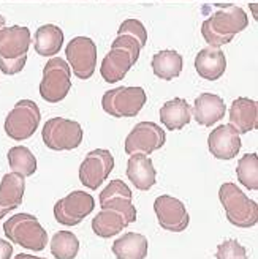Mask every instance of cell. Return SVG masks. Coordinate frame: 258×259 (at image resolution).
<instances>
[{
    "mask_svg": "<svg viewBox=\"0 0 258 259\" xmlns=\"http://www.w3.org/2000/svg\"><path fill=\"white\" fill-rule=\"evenodd\" d=\"M247 25L249 18L246 11L236 5H225L203 22L201 35L211 48H220L228 45L235 35L247 29Z\"/></svg>",
    "mask_w": 258,
    "mask_h": 259,
    "instance_id": "1",
    "label": "cell"
},
{
    "mask_svg": "<svg viewBox=\"0 0 258 259\" xmlns=\"http://www.w3.org/2000/svg\"><path fill=\"white\" fill-rule=\"evenodd\" d=\"M218 199L225 209L227 220L233 226L247 229L256 225L258 205L241 188H238V185L231 182L224 184L218 190Z\"/></svg>",
    "mask_w": 258,
    "mask_h": 259,
    "instance_id": "2",
    "label": "cell"
},
{
    "mask_svg": "<svg viewBox=\"0 0 258 259\" xmlns=\"http://www.w3.org/2000/svg\"><path fill=\"white\" fill-rule=\"evenodd\" d=\"M4 232L11 243L32 251L46 248L48 232L40 225L38 218L30 213H16L4 223Z\"/></svg>",
    "mask_w": 258,
    "mask_h": 259,
    "instance_id": "3",
    "label": "cell"
},
{
    "mask_svg": "<svg viewBox=\"0 0 258 259\" xmlns=\"http://www.w3.org/2000/svg\"><path fill=\"white\" fill-rule=\"evenodd\" d=\"M146 92L143 87H118L105 92L101 108L111 117H135L146 105Z\"/></svg>",
    "mask_w": 258,
    "mask_h": 259,
    "instance_id": "4",
    "label": "cell"
},
{
    "mask_svg": "<svg viewBox=\"0 0 258 259\" xmlns=\"http://www.w3.org/2000/svg\"><path fill=\"white\" fill-rule=\"evenodd\" d=\"M83 128L78 122L63 117L49 119L42 130L45 146L56 152L78 149L83 142Z\"/></svg>",
    "mask_w": 258,
    "mask_h": 259,
    "instance_id": "5",
    "label": "cell"
},
{
    "mask_svg": "<svg viewBox=\"0 0 258 259\" xmlns=\"http://www.w3.org/2000/svg\"><path fill=\"white\" fill-rule=\"evenodd\" d=\"M71 89L70 65L60 59H49L43 68V79L40 82V95L48 103H59L65 98Z\"/></svg>",
    "mask_w": 258,
    "mask_h": 259,
    "instance_id": "6",
    "label": "cell"
},
{
    "mask_svg": "<svg viewBox=\"0 0 258 259\" xmlns=\"http://www.w3.org/2000/svg\"><path fill=\"white\" fill-rule=\"evenodd\" d=\"M42 120L40 108L32 100H21L5 119V133L15 141H25L33 136Z\"/></svg>",
    "mask_w": 258,
    "mask_h": 259,
    "instance_id": "7",
    "label": "cell"
},
{
    "mask_svg": "<svg viewBox=\"0 0 258 259\" xmlns=\"http://www.w3.org/2000/svg\"><path fill=\"white\" fill-rule=\"evenodd\" d=\"M166 133L160 125L154 122H139L133 126V130L125 138V153H144L151 155L165 146Z\"/></svg>",
    "mask_w": 258,
    "mask_h": 259,
    "instance_id": "8",
    "label": "cell"
},
{
    "mask_svg": "<svg viewBox=\"0 0 258 259\" xmlns=\"http://www.w3.org/2000/svg\"><path fill=\"white\" fill-rule=\"evenodd\" d=\"M95 199L86 191H73L62 198L54 205V218L63 226H76L92 213Z\"/></svg>",
    "mask_w": 258,
    "mask_h": 259,
    "instance_id": "9",
    "label": "cell"
},
{
    "mask_svg": "<svg viewBox=\"0 0 258 259\" xmlns=\"http://www.w3.org/2000/svg\"><path fill=\"white\" fill-rule=\"evenodd\" d=\"M70 70L80 79H89L97 67V46L89 36H76L65 48Z\"/></svg>",
    "mask_w": 258,
    "mask_h": 259,
    "instance_id": "10",
    "label": "cell"
},
{
    "mask_svg": "<svg viewBox=\"0 0 258 259\" xmlns=\"http://www.w3.org/2000/svg\"><path fill=\"white\" fill-rule=\"evenodd\" d=\"M114 169V157L106 149H95L86 155L80 166V180L89 190H98Z\"/></svg>",
    "mask_w": 258,
    "mask_h": 259,
    "instance_id": "11",
    "label": "cell"
},
{
    "mask_svg": "<svg viewBox=\"0 0 258 259\" xmlns=\"http://www.w3.org/2000/svg\"><path fill=\"white\" fill-rule=\"evenodd\" d=\"M154 212L157 215V222L162 229L170 232H182L190 223V215L186 205L177 198L170 194H162L154 202Z\"/></svg>",
    "mask_w": 258,
    "mask_h": 259,
    "instance_id": "12",
    "label": "cell"
},
{
    "mask_svg": "<svg viewBox=\"0 0 258 259\" xmlns=\"http://www.w3.org/2000/svg\"><path fill=\"white\" fill-rule=\"evenodd\" d=\"M241 135L230 123L217 126L208 138V147L217 160H233L241 150Z\"/></svg>",
    "mask_w": 258,
    "mask_h": 259,
    "instance_id": "13",
    "label": "cell"
},
{
    "mask_svg": "<svg viewBox=\"0 0 258 259\" xmlns=\"http://www.w3.org/2000/svg\"><path fill=\"white\" fill-rule=\"evenodd\" d=\"M30 46V30L21 25L0 29V57L18 59L27 56Z\"/></svg>",
    "mask_w": 258,
    "mask_h": 259,
    "instance_id": "14",
    "label": "cell"
},
{
    "mask_svg": "<svg viewBox=\"0 0 258 259\" xmlns=\"http://www.w3.org/2000/svg\"><path fill=\"white\" fill-rule=\"evenodd\" d=\"M127 177L132 185L139 191H148L156 185V167L151 157L144 153H133L130 155L127 163Z\"/></svg>",
    "mask_w": 258,
    "mask_h": 259,
    "instance_id": "15",
    "label": "cell"
},
{
    "mask_svg": "<svg viewBox=\"0 0 258 259\" xmlns=\"http://www.w3.org/2000/svg\"><path fill=\"white\" fill-rule=\"evenodd\" d=\"M225 112L227 108L220 97L214 94H201L193 103L192 117L203 126H212L225 117Z\"/></svg>",
    "mask_w": 258,
    "mask_h": 259,
    "instance_id": "16",
    "label": "cell"
},
{
    "mask_svg": "<svg viewBox=\"0 0 258 259\" xmlns=\"http://www.w3.org/2000/svg\"><path fill=\"white\" fill-rule=\"evenodd\" d=\"M25 191V177L8 172L0 180V218H5L7 213L16 210L22 204Z\"/></svg>",
    "mask_w": 258,
    "mask_h": 259,
    "instance_id": "17",
    "label": "cell"
},
{
    "mask_svg": "<svg viewBox=\"0 0 258 259\" xmlns=\"http://www.w3.org/2000/svg\"><path fill=\"white\" fill-rule=\"evenodd\" d=\"M230 125L235 126L239 135H246L256 128L258 105L255 100L239 97L230 106Z\"/></svg>",
    "mask_w": 258,
    "mask_h": 259,
    "instance_id": "18",
    "label": "cell"
},
{
    "mask_svg": "<svg viewBox=\"0 0 258 259\" xmlns=\"http://www.w3.org/2000/svg\"><path fill=\"white\" fill-rule=\"evenodd\" d=\"M197 73L208 81H217L227 70V57L220 48H204L195 57Z\"/></svg>",
    "mask_w": 258,
    "mask_h": 259,
    "instance_id": "19",
    "label": "cell"
},
{
    "mask_svg": "<svg viewBox=\"0 0 258 259\" xmlns=\"http://www.w3.org/2000/svg\"><path fill=\"white\" fill-rule=\"evenodd\" d=\"M133 65L135 63L127 51L119 49V48H111V51L105 56V59L101 60L100 74L106 82L113 84V82L124 79L125 74L130 71Z\"/></svg>",
    "mask_w": 258,
    "mask_h": 259,
    "instance_id": "20",
    "label": "cell"
},
{
    "mask_svg": "<svg viewBox=\"0 0 258 259\" xmlns=\"http://www.w3.org/2000/svg\"><path fill=\"white\" fill-rule=\"evenodd\" d=\"M160 120L166 130L177 132L192 120V106L184 98H174L166 101L160 108Z\"/></svg>",
    "mask_w": 258,
    "mask_h": 259,
    "instance_id": "21",
    "label": "cell"
},
{
    "mask_svg": "<svg viewBox=\"0 0 258 259\" xmlns=\"http://www.w3.org/2000/svg\"><path fill=\"white\" fill-rule=\"evenodd\" d=\"M149 242L138 232H127L113 243V253L118 259H146Z\"/></svg>",
    "mask_w": 258,
    "mask_h": 259,
    "instance_id": "22",
    "label": "cell"
},
{
    "mask_svg": "<svg viewBox=\"0 0 258 259\" xmlns=\"http://www.w3.org/2000/svg\"><path fill=\"white\" fill-rule=\"evenodd\" d=\"M63 45V32L54 24H45L36 29L33 46L35 53L42 57H53L60 53Z\"/></svg>",
    "mask_w": 258,
    "mask_h": 259,
    "instance_id": "23",
    "label": "cell"
},
{
    "mask_svg": "<svg viewBox=\"0 0 258 259\" xmlns=\"http://www.w3.org/2000/svg\"><path fill=\"white\" fill-rule=\"evenodd\" d=\"M182 56L173 49L160 51V53L154 54L151 62L154 74L163 81H171L177 77L182 71Z\"/></svg>",
    "mask_w": 258,
    "mask_h": 259,
    "instance_id": "24",
    "label": "cell"
},
{
    "mask_svg": "<svg viewBox=\"0 0 258 259\" xmlns=\"http://www.w3.org/2000/svg\"><path fill=\"white\" fill-rule=\"evenodd\" d=\"M127 226L128 225L122 215L105 209H101V212H98L92 220V231L101 239H109L118 236Z\"/></svg>",
    "mask_w": 258,
    "mask_h": 259,
    "instance_id": "25",
    "label": "cell"
},
{
    "mask_svg": "<svg viewBox=\"0 0 258 259\" xmlns=\"http://www.w3.org/2000/svg\"><path fill=\"white\" fill-rule=\"evenodd\" d=\"M8 164L13 172L30 177L36 172V158L25 146H15L8 150Z\"/></svg>",
    "mask_w": 258,
    "mask_h": 259,
    "instance_id": "26",
    "label": "cell"
},
{
    "mask_svg": "<svg viewBox=\"0 0 258 259\" xmlns=\"http://www.w3.org/2000/svg\"><path fill=\"white\" fill-rule=\"evenodd\" d=\"M80 251V240L70 231H59L51 239V254L56 259H75Z\"/></svg>",
    "mask_w": 258,
    "mask_h": 259,
    "instance_id": "27",
    "label": "cell"
},
{
    "mask_svg": "<svg viewBox=\"0 0 258 259\" xmlns=\"http://www.w3.org/2000/svg\"><path fill=\"white\" fill-rule=\"evenodd\" d=\"M236 176L239 184L246 188L256 191L258 190V155L247 153L239 158L236 166Z\"/></svg>",
    "mask_w": 258,
    "mask_h": 259,
    "instance_id": "28",
    "label": "cell"
},
{
    "mask_svg": "<svg viewBox=\"0 0 258 259\" xmlns=\"http://www.w3.org/2000/svg\"><path fill=\"white\" fill-rule=\"evenodd\" d=\"M100 207L105 210L118 212L124 217L127 225H132L136 222V207L132 202V198L125 196H111L105 201H100Z\"/></svg>",
    "mask_w": 258,
    "mask_h": 259,
    "instance_id": "29",
    "label": "cell"
},
{
    "mask_svg": "<svg viewBox=\"0 0 258 259\" xmlns=\"http://www.w3.org/2000/svg\"><path fill=\"white\" fill-rule=\"evenodd\" d=\"M215 259H249V257L246 248L238 240L230 239L217 245Z\"/></svg>",
    "mask_w": 258,
    "mask_h": 259,
    "instance_id": "30",
    "label": "cell"
},
{
    "mask_svg": "<svg viewBox=\"0 0 258 259\" xmlns=\"http://www.w3.org/2000/svg\"><path fill=\"white\" fill-rule=\"evenodd\" d=\"M118 35H130L135 40H138V43L141 45V48H144L148 43V30L143 25V22L138 19H125L121 27L118 29Z\"/></svg>",
    "mask_w": 258,
    "mask_h": 259,
    "instance_id": "31",
    "label": "cell"
},
{
    "mask_svg": "<svg viewBox=\"0 0 258 259\" xmlns=\"http://www.w3.org/2000/svg\"><path fill=\"white\" fill-rule=\"evenodd\" d=\"M111 48H119V49H124L127 51L128 54H130L133 63H136V60L139 59V53H141V45L138 43V40H135L133 36L130 35H118V38L113 41Z\"/></svg>",
    "mask_w": 258,
    "mask_h": 259,
    "instance_id": "32",
    "label": "cell"
},
{
    "mask_svg": "<svg viewBox=\"0 0 258 259\" xmlns=\"http://www.w3.org/2000/svg\"><path fill=\"white\" fill-rule=\"evenodd\" d=\"M111 196H125V198H133L132 190L128 188L122 180H111V184L100 193V201H105Z\"/></svg>",
    "mask_w": 258,
    "mask_h": 259,
    "instance_id": "33",
    "label": "cell"
},
{
    "mask_svg": "<svg viewBox=\"0 0 258 259\" xmlns=\"http://www.w3.org/2000/svg\"><path fill=\"white\" fill-rule=\"evenodd\" d=\"M27 56H22L18 59H4L0 57V71L5 74H18L24 70Z\"/></svg>",
    "mask_w": 258,
    "mask_h": 259,
    "instance_id": "34",
    "label": "cell"
},
{
    "mask_svg": "<svg viewBox=\"0 0 258 259\" xmlns=\"http://www.w3.org/2000/svg\"><path fill=\"white\" fill-rule=\"evenodd\" d=\"M13 254V245L4 239H0V259H10Z\"/></svg>",
    "mask_w": 258,
    "mask_h": 259,
    "instance_id": "35",
    "label": "cell"
},
{
    "mask_svg": "<svg viewBox=\"0 0 258 259\" xmlns=\"http://www.w3.org/2000/svg\"><path fill=\"white\" fill-rule=\"evenodd\" d=\"M15 259H45V257H40V256H33V254H24V253H21V254H16V256H15Z\"/></svg>",
    "mask_w": 258,
    "mask_h": 259,
    "instance_id": "36",
    "label": "cell"
},
{
    "mask_svg": "<svg viewBox=\"0 0 258 259\" xmlns=\"http://www.w3.org/2000/svg\"><path fill=\"white\" fill-rule=\"evenodd\" d=\"M4 25H5V18H4L2 15H0V29H2Z\"/></svg>",
    "mask_w": 258,
    "mask_h": 259,
    "instance_id": "37",
    "label": "cell"
}]
</instances>
